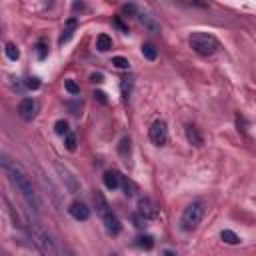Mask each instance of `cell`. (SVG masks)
Returning <instances> with one entry per match:
<instances>
[{
    "mask_svg": "<svg viewBox=\"0 0 256 256\" xmlns=\"http://www.w3.org/2000/svg\"><path fill=\"white\" fill-rule=\"evenodd\" d=\"M0 164H2V170L4 174L8 176V180L12 182V184L16 186V190L22 194V198L26 200V204L38 214L40 212V200H38V194L34 192V186H32V180L30 176L22 170L20 164H16L14 160H10L6 154H2V160H0Z\"/></svg>",
    "mask_w": 256,
    "mask_h": 256,
    "instance_id": "6da1fadb",
    "label": "cell"
},
{
    "mask_svg": "<svg viewBox=\"0 0 256 256\" xmlns=\"http://www.w3.org/2000/svg\"><path fill=\"white\" fill-rule=\"evenodd\" d=\"M204 212H206V206H204L202 200H194V202H190L180 216V230L182 232H194L200 226V222H202Z\"/></svg>",
    "mask_w": 256,
    "mask_h": 256,
    "instance_id": "7a4b0ae2",
    "label": "cell"
},
{
    "mask_svg": "<svg viewBox=\"0 0 256 256\" xmlns=\"http://www.w3.org/2000/svg\"><path fill=\"white\" fill-rule=\"evenodd\" d=\"M188 44L196 54H200V56H212V54L220 48L218 38L214 34H208V32H192L190 38H188Z\"/></svg>",
    "mask_w": 256,
    "mask_h": 256,
    "instance_id": "3957f363",
    "label": "cell"
},
{
    "mask_svg": "<svg viewBox=\"0 0 256 256\" xmlns=\"http://www.w3.org/2000/svg\"><path fill=\"white\" fill-rule=\"evenodd\" d=\"M94 204H96V212H98V216L102 218V222H104L108 234H118L120 228H122V226H120V220L116 218V214L112 212V208L108 206L106 198H104L100 192L94 194Z\"/></svg>",
    "mask_w": 256,
    "mask_h": 256,
    "instance_id": "277c9868",
    "label": "cell"
},
{
    "mask_svg": "<svg viewBox=\"0 0 256 256\" xmlns=\"http://www.w3.org/2000/svg\"><path fill=\"white\" fill-rule=\"evenodd\" d=\"M28 234H30V238L34 240V244L40 248V252H44V254H56L58 252L56 242L52 240V236L46 234L42 228H38L36 224H28Z\"/></svg>",
    "mask_w": 256,
    "mask_h": 256,
    "instance_id": "5b68a950",
    "label": "cell"
},
{
    "mask_svg": "<svg viewBox=\"0 0 256 256\" xmlns=\"http://www.w3.org/2000/svg\"><path fill=\"white\" fill-rule=\"evenodd\" d=\"M148 138L154 146H164L168 142V126L164 120H154L148 128Z\"/></svg>",
    "mask_w": 256,
    "mask_h": 256,
    "instance_id": "8992f818",
    "label": "cell"
},
{
    "mask_svg": "<svg viewBox=\"0 0 256 256\" xmlns=\"http://www.w3.org/2000/svg\"><path fill=\"white\" fill-rule=\"evenodd\" d=\"M36 114H38V104H36V100H32V98L20 100V104H18V116L26 122H30L36 118Z\"/></svg>",
    "mask_w": 256,
    "mask_h": 256,
    "instance_id": "52a82bcc",
    "label": "cell"
},
{
    "mask_svg": "<svg viewBox=\"0 0 256 256\" xmlns=\"http://www.w3.org/2000/svg\"><path fill=\"white\" fill-rule=\"evenodd\" d=\"M138 212L146 218V220H156L160 210H158V206L152 202L148 196H142V198L138 200Z\"/></svg>",
    "mask_w": 256,
    "mask_h": 256,
    "instance_id": "ba28073f",
    "label": "cell"
},
{
    "mask_svg": "<svg viewBox=\"0 0 256 256\" xmlns=\"http://www.w3.org/2000/svg\"><path fill=\"white\" fill-rule=\"evenodd\" d=\"M68 212H70V216L74 218V220H78V222H86L88 218H90V208H88L84 202H80V200H74V202L68 206Z\"/></svg>",
    "mask_w": 256,
    "mask_h": 256,
    "instance_id": "9c48e42d",
    "label": "cell"
},
{
    "mask_svg": "<svg viewBox=\"0 0 256 256\" xmlns=\"http://www.w3.org/2000/svg\"><path fill=\"white\" fill-rule=\"evenodd\" d=\"M138 16V20H140V24L148 30V32H152V34H160V24H158V20L150 14V12H138L136 14Z\"/></svg>",
    "mask_w": 256,
    "mask_h": 256,
    "instance_id": "30bf717a",
    "label": "cell"
},
{
    "mask_svg": "<svg viewBox=\"0 0 256 256\" xmlns=\"http://www.w3.org/2000/svg\"><path fill=\"white\" fill-rule=\"evenodd\" d=\"M76 28H78V20H76V18H74V16L68 18L66 24H64V30H62V34H60V38H58V44H66V42L72 38V36H74Z\"/></svg>",
    "mask_w": 256,
    "mask_h": 256,
    "instance_id": "8fae6325",
    "label": "cell"
},
{
    "mask_svg": "<svg viewBox=\"0 0 256 256\" xmlns=\"http://www.w3.org/2000/svg\"><path fill=\"white\" fill-rule=\"evenodd\" d=\"M184 134H186V140L192 144V146H196V148H200V146L204 144V138H202V134H200V130L194 126V124H186V128H184Z\"/></svg>",
    "mask_w": 256,
    "mask_h": 256,
    "instance_id": "7c38bea8",
    "label": "cell"
},
{
    "mask_svg": "<svg viewBox=\"0 0 256 256\" xmlns=\"http://www.w3.org/2000/svg\"><path fill=\"white\" fill-rule=\"evenodd\" d=\"M102 182H104V186L108 190H116L120 184H122V180H120V174L114 172V170H106L104 176H102Z\"/></svg>",
    "mask_w": 256,
    "mask_h": 256,
    "instance_id": "4fadbf2b",
    "label": "cell"
},
{
    "mask_svg": "<svg viewBox=\"0 0 256 256\" xmlns=\"http://www.w3.org/2000/svg\"><path fill=\"white\" fill-rule=\"evenodd\" d=\"M112 48V38L108 34H98L96 36V50L100 52H108Z\"/></svg>",
    "mask_w": 256,
    "mask_h": 256,
    "instance_id": "5bb4252c",
    "label": "cell"
},
{
    "mask_svg": "<svg viewBox=\"0 0 256 256\" xmlns=\"http://www.w3.org/2000/svg\"><path fill=\"white\" fill-rule=\"evenodd\" d=\"M134 244H136L138 248L150 250V248L154 246V238H152L150 234H140V236H136V238H134Z\"/></svg>",
    "mask_w": 256,
    "mask_h": 256,
    "instance_id": "9a60e30c",
    "label": "cell"
},
{
    "mask_svg": "<svg viewBox=\"0 0 256 256\" xmlns=\"http://www.w3.org/2000/svg\"><path fill=\"white\" fill-rule=\"evenodd\" d=\"M142 56L146 58V60H156L158 58V50H156V46L152 44V42H144L142 44Z\"/></svg>",
    "mask_w": 256,
    "mask_h": 256,
    "instance_id": "2e32d148",
    "label": "cell"
},
{
    "mask_svg": "<svg viewBox=\"0 0 256 256\" xmlns=\"http://www.w3.org/2000/svg\"><path fill=\"white\" fill-rule=\"evenodd\" d=\"M220 238H222V242H226V244H240V236L238 234H236V232H232V230H222L220 232Z\"/></svg>",
    "mask_w": 256,
    "mask_h": 256,
    "instance_id": "e0dca14e",
    "label": "cell"
},
{
    "mask_svg": "<svg viewBox=\"0 0 256 256\" xmlns=\"http://www.w3.org/2000/svg\"><path fill=\"white\" fill-rule=\"evenodd\" d=\"M132 86H134V80H132V78H122V82H120V90H122V100H128V98H130Z\"/></svg>",
    "mask_w": 256,
    "mask_h": 256,
    "instance_id": "ac0fdd59",
    "label": "cell"
},
{
    "mask_svg": "<svg viewBox=\"0 0 256 256\" xmlns=\"http://www.w3.org/2000/svg\"><path fill=\"white\" fill-rule=\"evenodd\" d=\"M4 54H6V58L12 60V62H16L18 58H20V50H18V46L12 44V42H8V44L4 46Z\"/></svg>",
    "mask_w": 256,
    "mask_h": 256,
    "instance_id": "d6986e66",
    "label": "cell"
},
{
    "mask_svg": "<svg viewBox=\"0 0 256 256\" xmlns=\"http://www.w3.org/2000/svg\"><path fill=\"white\" fill-rule=\"evenodd\" d=\"M54 132H56L58 136H62V138H64V136L70 132L68 122H66V120H62V118H60V120H56V122H54Z\"/></svg>",
    "mask_w": 256,
    "mask_h": 256,
    "instance_id": "ffe728a7",
    "label": "cell"
},
{
    "mask_svg": "<svg viewBox=\"0 0 256 256\" xmlns=\"http://www.w3.org/2000/svg\"><path fill=\"white\" fill-rule=\"evenodd\" d=\"M118 152H120L122 158H128V156H130V138H122V140H120Z\"/></svg>",
    "mask_w": 256,
    "mask_h": 256,
    "instance_id": "44dd1931",
    "label": "cell"
},
{
    "mask_svg": "<svg viewBox=\"0 0 256 256\" xmlns=\"http://www.w3.org/2000/svg\"><path fill=\"white\" fill-rule=\"evenodd\" d=\"M36 56H38L40 60H44L48 56V44L44 40H38L36 42Z\"/></svg>",
    "mask_w": 256,
    "mask_h": 256,
    "instance_id": "7402d4cb",
    "label": "cell"
},
{
    "mask_svg": "<svg viewBox=\"0 0 256 256\" xmlns=\"http://www.w3.org/2000/svg\"><path fill=\"white\" fill-rule=\"evenodd\" d=\"M64 146H66L68 152H74V150H76V136L72 134V132H68V134L64 136Z\"/></svg>",
    "mask_w": 256,
    "mask_h": 256,
    "instance_id": "603a6c76",
    "label": "cell"
},
{
    "mask_svg": "<svg viewBox=\"0 0 256 256\" xmlns=\"http://www.w3.org/2000/svg\"><path fill=\"white\" fill-rule=\"evenodd\" d=\"M122 188H124V194H126V196H134V194H136V184H134L132 180H128V178L122 180Z\"/></svg>",
    "mask_w": 256,
    "mask_h": 256,
    "instance_id": "cb8c5ba5",
    "label": "cell"
},
{
    "mask_svg": "<svg viewBox=\"0 0 256 256\" xmlns=\"http://www.w3.org/2000/svg\"><path fill=\"white\" fill-rule=\"evenodd\" d=\"M64 88H66V92L72 94V96H78V94H80V86H78L74 80H66V82H64Z\"/></svg>",
    "mask_w": 256,
    "mask_h": 256,
    "instance_id": "d4e9b609",
    "label": "cell"
},
{
    "mask_svg": "<svg viewBox=\"0 0 256 256\" xmlns=\"http://www.w3.org/2000/svg\"><path fill=\"white\" fill-rule=\"evenodd\" d=\"M24 86H26L28 90H38V88H40V78H36V76H28V78L24 80Z\"/></svg>",
    "mask_w": 256,
    "mask_h": 256,
    "instance_id": "484cf974",
    "label": "cell"
},
{
    "mask_svg": "<svg viewBox=\"0 0 256 256\" xmlns=\"http://www.w3.org/2000/svg\"><path fill=\"white\" fill-rule=\"evenodd\" d=\"M112 64H114L116 68H120V70H126L128 66H130V62H128L124 56H114V58H112Z\"/></svg>",
    "mask_w": 256,
    "mask_h": 256,
    "instance_id": "4316f807",
    "label": "cell"
},
{
    "mask_svg": "<svg viewBox=\"0 0 256 256\" xmlns=\"http://www.w3.org/2000/svg\"><path fill=\"white\" fill-rule=\"evenodd\" d=\"M132 222H134V226H136V228H144L148 220H146V218H144L140 212H136V214L132 216Z\"/></svg>",
    "mask_w": 256,
    "mask_h": 256,
    "instance_id": "83f0119b",
    "label": "cell"
},
{
    "mask_svg": "<svg viewBox=\"0 0 256 256\" xmlns=\"http://www.w3.org/2000/svg\"><path fill=\"white\" fill-rule=\"evenodd\" d=\"M122 14H130V16H132V14H138L136 4H132V2H130V4H124V6H122Z\"/></svg>",
    "mask_w": 256,
    "mask_h": 256,
    "instance_id": "f1b7e54d",
    "label": "cell"
},
{
    "mask_svg": "<svg viewBox=\"0 0 256 256\" xmlns=\"http://www.w3.org/2000/svg\"><path fill=\"white\" fill-rule=\"evenodd\" d=\"M76 10H84V2H82V0H74V4H72V12H76Z\"/></svg>",
    "mask_w": 256,
    "mask_h": 256,
    "instance_id": "f546056e",
    "label": "cell"
},
{
    "mask_svg": "<svg viewBox=\"0 0 256 256\" xmlns=\"http://www.w3.org/2000/svg\"><path fill=\"white\" fill-rule=\"evenodd\" d=\"M114 26H116V28H120V32H124V34L128 32V28L122 24V20H120V18H116V20H114Z\"/></svg>",
    "mask_w": 256,
    "mask_h": 256,
    "instance_id": "4dcf8cb0",
    "label": "cell"
},
{
    "mask_svg": "<svg viewBox=\"0 0 256 256\" xmlns=\"http://www.w3.org/2000/svg\"><path fill=\"white\" fill-rule=\"evenodd\" d=\"M90 80H92V82H98V84H100V82H104V76H102V74H92V76H90Z\"/></svg>",
    "mask_w": 256,
    "mask_h": 256,
    "instance_id": "1f68e13d",
    "label": "cell"
},
{
    "mask_svg": "<svg viewBox=\"0 0 256 256\" xmlns=\"http://www.w3.org/2000/svg\"><path fill=\"white\" fill-rule=\"evenodd\" d=\"M94 96H96V98H98V100H100L102 104H106V102H108V100H106V94H104V92H94Z\"/></svg>",
    "mask_w": 256,
    "mask_h": 256,
    "instance_id": "d6a6232c",
    "label": "cell"
}]
</instances>
